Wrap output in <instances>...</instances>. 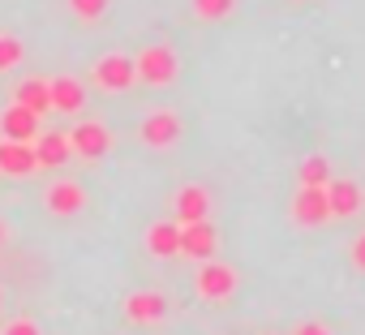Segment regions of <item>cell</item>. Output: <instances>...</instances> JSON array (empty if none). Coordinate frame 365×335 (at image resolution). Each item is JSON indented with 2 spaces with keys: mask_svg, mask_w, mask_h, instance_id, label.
Segmentation results:
<instances>
[{
  "mask_svg": "<svg viewBox=\"0 0 365 335\" xmlns=\"http://www.w3.org/2000/svg\"><path fill=\"white\" fill-rule=\"evenodd\" d=\"M133 69H138V82H146V86H172L180 65H176V52L172 48L150 43V48H142L133 56Z\"/></svg>",
  "mask_w": 365,
  "mask_h": 335,
  "instance_id": "1",
  "label": "cell"
},
{
  "mask_svg": "<svg viewBox=\"0 0 365 335\" xmlns=\"http://www.w3.org/2000/svg\"><path fill=\"white\" fill-rule=\"evenodd\" d=\"M194 288H198V297H207V301H224V297H232V292H237V271H232L228 262L207 258V262L198 267Z\"/></svg>",
  "mask_w": 365,
  "mask_h": 335,
  "instance_id": "2",
  "label": "cell"
},
{
  "mask_svg": "<svg viewBox=\"0 0 365 335\" xmlns=\"http://www.w3.org/2000/svg\"><path fill=\"white\" fill-rule=\"evenodd\" d=\"M220 254V232L198 220V224H180V258H194V262H207Z\"/></svg>",
  "mask_w": 365,
  "mask_h": 335,
  "instance_id": "3",
  "label": "cell"
},
{
  "mask_svg": "<svg viewBox=\"0 0 365 335\" xmlns=\"http://www.w3.org/2000/svg\"><path fill=\"white\" fill-rule=\"evenodd\" d=\"M292 220L301 228H314V224H327L331 220V202H327V185H301L297 198H292Z\"/></svg>",
  "mask_w": 365,
  "mask_h": 335,
  "instance_id": "4",
  "label": "cell"
},
{
  "mask_svg": "<svg viewBox=\"0 0 365 335\" xmlns=\"http://www.w3.org/2000/svg\"><path fill=\"white\" fill-rule=\"evenodd\" d=\"M69 150L82 155V159H99V155H108V150H112V133H108V125H99V120H82V125H73V133H69Z\"/></svg>",
  "mask_w": 365,
  "mask_h": 335,
  "instance_id": "5",
  "label": "cell"
},
{
  "mask_svg": "<svg viewBox=\"0 0 365 335\" xmlns=\"http://www.w3.org/2000/svg\"><path fill=\"white\" fill-rule=\"evenodd\" d=\"M95 82L103 86V91H129L133 82H138V69H133V56H103L99 65H95Z\"/></svg>",
  "mask_w": 365,
  "mask_h": 335,
  "instance_id": "6",
  "label": "cell"
},
{
  "mask_svg": "<svg viewBox=\"0 0 365 335\" xmlns=\"http://www.w3.org/2000/svg\"><path fill=\"white\" fill-rule=\"evenodd\" d=\"M39 168L35 146L31 142H14V138H0V172L5 177H31Z\"/></svg>",
  "mask_w": 365,
  "mask_h": 335,
  "instance_id": "7",
  "label": "cell"
},
{
  "mask_svg": "<svg viewBox=\"0 0 365 335\" xmlns=\"http://www.w3.org/2000/svg\"><path fill=\"white\" fill-rule=\"evenodd\" d=\"M0 138H14V142H35L39 138V116L22 103H9L0 112Z\"/></svg>",
  "mask_w": 365,
  "mask_h": 335,
  "instance_id": "8",
  "label": "cell"
},
{
  "mask_svg": "<svg viewBox=\"0 0 365 335\" xmlns=\"http://www.w3.org/2000/svg\"><path fill=\"white\" fill-rule=\"evenodd\" d=\"M327 202H331V220H352L365 207V194L356 181H327Z\"/></svg>",
  "mask_w": 365,
  "mask_h": 335,
  "instance_id": "9",
  "label": "cell"
},
{
  "mask_svg": "<svg viewBox=\"0 0 365 335\" xmlns=\"http://www.w3.org/2000/svg\"><path fill=\"white\" fill-rule=\"evenodd\" d=\"M48 91H52V112H82L86 108V86L78 78H48Z\"/></svg>",
  "mask_w": 365,
  "mask_h": 335,
  "instance_id": "10",
  "label": "cell"
},
{
  "mask_svg": "<svg viewBox=\"0 0 365 335\" xmlns=\"http://www.w3.org/2000/svg\"><path fill=\"white\" fill-rule=\"evenodd\" d=\"M176 138H180V120H176V112H150V116L142 120V142H146V146L163 150V146H172Z\"/></svg>",
  "mask_w": 365,
  "mask_h": 335,
  "instance_id": "11",
  "label": "cell"
},
{
  "mask_svg": "<svg viewBox=\"0 0 365 335\" xmlns=\"http://www.w3.org/2000/svg\"><path fill=\"white\" fill-rule=\"evenodd\" d=\"M163 314H168V301H163L159 292H133V297L125 301V318H129L133 326H155Z\"/></svg>",
  "mask_w": 365,
  "mask_h": 335,
  "instance_id": "12",
  "label": "cell"
},
{
  "mask_svg": "<svg viewBox=\"0 0 365 335\" xmlns=\"http://www.w3.org/2000/svg\"><path fill=\"white\" fill-rule=\"evenodd\" d=\"M82 207H86V190H82L78 181H56V185L48 190V211H52V215L69 220V215H78Z\"/></svg>",
  "mask_w": 365,
  "mask_h": 335,
  "instance_id": "13",
  "label": "cell"
},
{
  "mask_svg": "<svg viewBox=\"0 0 365 335\" xmlns=\"http://www.w3.org/2000/svg\"><path fill=\"white\" fill-rule=\"evenodd\" d=\"M207 215H211V198L202 185H185L176 194V224H198Z\"/></svg>",
  "mask_w": 365,
  "mask_h": 335,
  "instance_id": "14",
  "label": "cell"
},
{
  "mask_svg": "<svg viewBox=\"0 0 365 335\" xmlns=\"http://www.w3.org/2000/svg\"><path fill=\"white\" fill-rule=\"evenodd\" d=\"M146 249H150L155 258H176V254H180V224H176V220H159V224H150V232H146Z\"/></svg>",
  "mask_w": 365,
  "mask_h": 335,
  "instance_id": "15",
  "label": "cell"
},
{
  "mask_svg": "<svg viewBox=\"0 0 365 335\" xmlns=\"http://www.w3.org/2000/svg\"><path fill=\"white\" fill-rule=\"evenodd\" d=\"M35 146V159H39V168H61L73 150H69V133H43L39 142H31Z\"/></svg>",
  "mask_w": 365,
  "mask_h": 335,
  "instance_id": "16",
  "label": "cell"
},
{
  "mask_svg": "<svg viewBox=\"0 0 365 335\" xmlns=\"http://www.w3.org/2000/svg\"><path fill=\"white\" fill-rule=\"evenodd\" d=\"M14 103L31 108L35 116H48V112H52V91H48L43 78H26V82L18 86V99H14Z\"/></svg>",
  "mask_w": 365,
  "mask_h": 335,
  "instance_id": "17",
  "label": "cell"
},
{
  "mask_svg": "<svg viewBox=\"0 0 365 335\" xmlns=\"http://www.w3.org/2000/svg\"><path fill=\"white\" fill-rule=\"evenodd\" d=\"M327 181H331V163L322 155H309L301 163V185H327Z\"/></svg>",
  "mask_w": 365,
  "mask_h": 335,
  "instance_id": "18",
  "label": "cell"
},
{
  "mask_svg": "<svg viewBox=\"0 0 365 335\" xmlns=\"http://www.w3.org/2000/svg\"><path fill=\"white\" fill-rule=\"evenodd\" d=\"M22 56H26L22 39H14V35H0V73L18 69V65H22Z\"/></svg>",
  "mask_w": 365,
  "mask_h": 335,
  "instance_id": "19",
  "label": "cell"
},
{
  "mask_svg": "<svg viewBox=\"0 0 365 335\" xmlns=\"http://www.w3.org/2000/svg\"><path fill=\"white\" fill-rule=\"evenodd\" d=\"M69 14H78L82 22H99L108 14V0H69Z\"/></svg>",
  "mask_w": 365,
  "mask_h": 335,
  "instance_id": "20",
  "label": "cell"
},
{
  "mask_svg": "<svg viewBox=\"0 0 365 335\" xmlns=\"http://www.w3.org/2000/svg\"><path fill=\"white\" fill-rule=\"evenodd\" d=\"M194 14L207 18V22H220L232 14V0H194Z\"/></svg>",
  "mask_w": 365,
  "mask_h": 335,
  "instance_id": "21",
  "label": "cell"
},
{
  "mask_svg": "<svg viewBox=\"0 0 365 335\" xmlns=\"http://www.w3.org/2000/svg\"><path fill=\"white\" fill-rule=\"evenodd\" d=\"M348 254H352V267H356V271H365V232L352 241V249H348Z\"/></svg>",
  "mask_w": 365,
  "mask_h": 335,
  "instance_id": "22",
  "label": "cell"
},
{
  "mask_svg": "<svg viewBox=\"0 0 365 335\" xmlns=\"http://www.w3.org/2000/svg\"><path fill=\"white\" fill-rule=\"evenodd\" d=\"M5 335H39V326H35V322H26V318H18Z\"/></svg>",
  "mask_w": 365,
  "mask_h": 335,
  "instance_id": "23",
  "label": "cell"
},
{
  "mask_svg": "<svg viewBox=\"0 0 365 335\" xmlns=\"http://www.w3.org/2000/svg\"><path fill=\"white\" fill-rule=\"evenodd\" d=\"M297 335H331V331H327L322 322H301V326H297Z\"/></svg>",
  "mask_w": 365,
  "mask_h": 335,
  "instance_id": "24",
  "label": "cell"
},
{
  "mask_svg": "<svg viewBox=\"0 0 365 335\" xmlns=\"http://www.w3.org/2000/svg\"><path fill=\"white\" fill-rule=\"evenodd\" d=\"M0 241H5V228H0Z\"/></svg>",
  "mask_w": 365,
  "mask_h": 335,
  "instance_id": "25",
  "label": "cell"
}]
</instances>
